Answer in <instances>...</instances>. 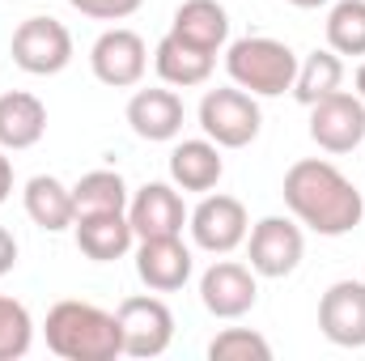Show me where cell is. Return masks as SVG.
Here are the masks:
<instances>
[{
	"mask_svg": "<svg viewBox=\"0 0 365 361\" xmlns=\"http://www.w3.org/2000/svg\"><path fill=\"white\" fill-rule=\"evenodd\" d=\"M34 345V319L17 298L0 293V361H17Z\"/></svg>",
	"mask_w": 365,
	"mask_h": 361,
	"instance_id": "25",
	"label": "cell"
},
{
	"mask_svg": "<svg viewBox=\"0 0 365 361\" xmlns=\"http://www.w3.org/2000/svg\"><path fill=\"white\" fill-rule=\"evenodd\" d=\"M77 13H86L93 21H123V17H132L145 0H68Z\"/></svg>",
	"mask_w": 365,
	"mask_h": 361,
	"instance_id": "27",
	"label": "cell"
},
{
	"mask_svg": "<svg viewBox=\"0 0 365 361\" xmlns=\"http://www.w3.org/2000/svg\"><path fill=\"white\" fill-rule=\"evenodd\" d=\"M21 204H26V217L47 234H60V230H68L77 221L73 187H64L56 175H34L21 191Z\"/></svg>",
	"mask_w": 365,
	"mask_h": 361,
	"instance_id": "21",
	"label": "cell"
},
{
	"mask_svg": "<svg viewBox=\"0 0 365 361\" xmlns=\"http://www.w3.org/2000/svg\"><path fill=\"white\" fill-rule=\"evenodd\" d=\"M200 128L221 149H247L264 128V111H259L255 93L238 90V86H221L200 98Z\"/></svg>",
	"mask_w": 365,
	"mask_h": 361,
	"instance_id": "4",
	"label": "cell"
},
{
	"mask_svg": "<svg viewBox=\"0 0 365 361\" xmlns=\"http://www.w3.org/2000/svg\"><path fill=\"white\" fill-rule=\"evenodd\" d=\"M302 255H306V238H302V225L289 217H264L247 234V260H251L255 276L280 280V276L297 272Z\"/></svg>",
	"mask_w": 365,
	"mask_h": 361,
	"instance_id": "9",
	"label": "cell"
},
{
	"mask_svg": "<svg viewBox=\"0 0 365 361\" xmlns=\"http://www.w3.org/2000/svg\"><path fill=\"white\" fill-rule=\"evenodd\" d=\"M310 141L323 153H353L365 141V102L349 90H336L310 106Z\"/></svg>",
	"mask_w": 365,
	"mask_h": 361,
	"instance_id": "10",
	"label": "cell"
},
{
	"mask_svg": "<svg viewBox=\"0 0 365 361\" xmlns=\"http://www.w3.org/2000/svg\"><path fill=\"white\" fill-rule=\"evenodd\" d=\"M47 132V106L43 98L26 90H4L0 93V149H34Z\"/></svg>",
	"mask_w": 365,
	"mask_h": 361,
	"instance_id": "17",
	"label": "cell"
},
{
	"mask_svg": "<svg viewBox=\"0 0 365 361\" xmlns=\"http://www.w3.org/2000/svg\"><path fill=\"white\" fill-rule=\"evenodd\" d=\"M225 73L238 90L255 98H280L284 90H293L297 51L272 34H247L225 47Z\"/></svg>",
	"mask_w": 365,
	"mask_h": 361,
	"instance_id": "3",
	"label": "cell"
},
{
	"mask_svg": "<svg viewBox=\"0 0 365 361\" xmlns=\"http://www.w3.org/2000/svg\"><path fill=\"white\" fill-rule=\"evenodd\" d=\"M357 98H361V102H365V64H361V68H357Z\"/></svg>",
	"mask_w": 365,
	"mask_h": 361,
	"instance_id": "31",
	"label": "cell"
},
{
	"mask_svg": "<svg viewBox=\"0 0 365 361\" xmlns=\"http://www.w3.org/2000/svg\"><path fill=\"white\" fill-rule=\"evenodd\" d=\"M327 47L336 56H365V0H336L331 4Z\"/></svg>",
	"mask_w": 365,
	"mask_h": 361,
	"instance_id": "24",
	"label": "cell"
},
{
	"mask_svg": "<svg viewBox=\"0 0 365 361\" xmlns=\"http://www.w3.org/2000/svg\"><path fill=\"white\" fill-rule=\"evenodd\" d=\"M187 230H191V243L208 255H230L234 247L247 243L251 234V217H247V204L238 195H204L191 213H187Z\"/></svg>",
	"mask_w": 365,
	"mask_h": 361,
	"instance_id": "7",
	"label": "cell"
},
{
	"mask_svg": "<svg viewBox=\"0 0 365 361\" xmlns=\"http://www.w3.org/2000/svg\"><path fill=\"white\" fill-rule=\"evenodd\" d=\"M289 4H297V9H319V4H331V0H289Z\"/></svg>",
	"mask_w": 365,
	"mask_h": 361,
	"instance_id": "30",
	"label": "cell"
},
{
	"mask_svg": "<svg viewBox=\"0 0 365 361\" xmlns=\"http://www.w3.org/2000/svg\"><path fill=\"white\" fill-rule=\"evenodd\" d=\"M128 200H132V191H128L119 171H90L73 187L77 217H86V213H128Z\"/></svg>",
	"mask_w": 365,
	"mask_h": 361,
	"instance_id": "23",
	"label": "cell"
},
{
	"mask_svg": "<svg viewBox=\"0 0 365 361\" xmlns=\"http://www.w3.org/2000/svg\"><path fill=\"white\" fill-rule=\"evenodd\" d=\"M212 361H272V345L251 327H225L208 340Z\"/></svg>",
	"mask_w": 365,
	"mask_h": 361,
	"instance_id": "26",
	"label": "cell"
},
{
	"mask_svg": "<svg viewBox=\"0 0 365 361\" xmlns=\"http://www.w3.org/2000/svg\"><path fill=\"white\" fill-rule=\"evenodd\" d=\"M13 64L30 77H56L73 64V34L56 17H26L13 30Z\"/></svg>",
	"mask_w": 365,
	"mask_h": 361,
	"instance_id": "5",
	"label": "cell"
},
{
	"mask_svg": "<svg viewBox=\"0 0 365 361\" xmlns=\"http://www.w3.org/2000/svg\"><path fill=\"white\" fill-rule=\"evenodd\" d=\"M344 86V60L331 51V47H319L310 51L306 60H297V77H293V98L302 106H314L319 98L336 93Z\"/></svg>",
	"mask_w": 365,
	"mask_h": 361,
	"instance_id": "22",
	"label": "cell"
},
{
	"mask_svg": "<svg viewBox=\"0 0 365 361\" xmlns=\"http://www.w3.org/2000/svg\"><path fill=\"white\" fill-rule=\"evenodd\" d=\"M319 332L340 349H365V280H336L319 298Z\"/></svg>",
	"mask_w": 365,
	"mask_h": 361,
	"instance_id": "12",
	"label": "cell"
},
{
	"mask_svg": "<svg viewBox=\"0 0 365 361\" xmlns=\"http://www.w3.org/2000/svg\"><path fill=\"white\" fill-rule=\"evenodd\" d=\"M191 247L182 243V234L166 238H136V276L145 280V289L153 293H175L191 280Z\"/></svg>",
	"mask_w": 365,
	"mask_h": 361,
	"instance_id": "13",
	"label": "cell"
},
{
	"mask_svg": "<svg viewBox=\"0 0 365 361\" xmlns=\"http://www.w3.org/2000/svg\"><path fill=\"white\" fill-rule=\"evenodd\" d=\"M43 336H47V349L64 361H115V357H123L119 315L115 310H102L93 302H81V298L56 302L47 310Z\"/></svg>",
	"mask_w": 365,
	"mask_h": 361,
	"instance_id": "2",
	"label": "cell"
},
{
	"mask_svg": "<svg viewBox=\"0 0 365 361\" xmlns=\"http://www.w3.org/2000/svg\"><path fill=\"white\" fill-rule=\"evenodd\" d=\"M128 221L136 230V238H166L182 234L187 225V204H182L175 183H145L140 191H132L128 200Z\"/></svg>",
	"mask_w": 365,
	"mask_h": 361,
	"instance_id": "14",
	"label": "cell"
},
{
	"mask_svg": "<svg viewBox=\"0 0 365 361\" xmlns=\"http://www.w3.org/2000/svg\"><path fill=\"white\" fill-rule=\"evenodd\" d=\"M13 264H17V238L0 225V276H4V272H13Z\"/></svg>",
	"mask_w": 365,
	"mask_h": 361,
	"instance_id": "28",
	"label": "cell"
},
{
	"mask_svg": "<svg viewBox=\"0 0 365 361\" xmlns=\"http://www.w3.org/2000/svg\"><path fill=\"white\" fill-rule=\"evenodd\" d=\"M153 68L166 86L175 90H191V86H204L217 68V56L212 51H200L191 43H182L179 34H162V43L153 47Z\"/></svg>",
	"mask_w": 365,
	"mask_h": 361,
	"instance_id": "19",
	"label": "cell"
},
{
	"mask_svg": "<svg viewBox=\"0 0 365 361\" xmlns=\"http://www.w3.org/2000/svg\"><path fill=\"white\" fill-rule=\"evenodd\" d=\"M9 191H13V162H9L4 149H0V204L9 200Z\"/></svg>",
	"mask_w": 365,
	"mask_h": 361,
	"instance_id": "29",
	"label": "cell"
},
{
	"mask_svg": "<svg viewBox=\"0 0 365 361\" xmlns=\"http://www.w3.org/2000/svg\"><path fill=\"white\" fill-rule=\"evenodd\" d=\"M77 230V247L93 264H115L136 247V230L128 221V213H86L73 221Z\"/></svg>",
	"mask_w": 365,
	"mask_h": 361,
	"instance_id": "15",
	"label": "cell"
},
{
	"mask_svg": "<svg viewBox=\"0 0 365 361\" xmlns=\"http://www.w3.org/2000/svg\"><path fill=\"white\" fill-rule=\"evenodd\" d=\"M221 175H225V162H221L217 141L195 136V141H179L170 149V183L179 191H212Z\"/></svg>",
	"mask_w": 365,
	"mask_h": 361,
	"instance_id": "18",
	"label": "cell"
},
{
	"mask_svg": "<svg viewBox=\"0 0 365 361\" xmlns=\"http://www.w3.org/2000/svg\"><path fill=\"white\" fill-rule=\"evenodd\" d=\"M119 332H123V357L149 361L162 357L175 340V315L162 298L153 293H136L119 302Z\"/></svg>",
	"mask_w": 365,
	"mask_h": 361,
	"instance_id": "6",
	"label": "cell"
},
{
	"mask_svg": "<svg viewBox=\"0 0 365 361\" xmlns=\"http://www.w3.org/2000/svg\"><path fill=\"white\" fill-rule=\"evenodd\" d=\"M170 34H179L182 43L217 56L225 47V39H230V13H225L221 0H182L175 9Z\"/></svg>",
	"mask_w": 365,
	"mask_h": 361,
	"instance_id": "20",
	"label": "cell"
},
{
	"mask_svg": "<svg viewBox=\"0 0 365 361\" xmlns=\"http://www.w3.org/2000/svg\"><path fill=\"white\" fill-rule=\"evenodd\" d=\"M200 302L217 319H242L259 302V280L251 264L238 260H217L212 268L200 276Z\"/></svg>",
	"mask_w": 365,
	"mask_h": 361,
	"instance_id": "11",
	"label": "cell"
},
{
	"mask_svg": "<svg viewBox=\"0 0 365 361\" xmlns=\"http://www.w3.org/2000/svg\"><path fill=\"white\" fill-rule=\"evenodd\" d=\"M182 98L175 90H136L128 98V123L140 141H175L182 132Z\"/></svg>",
	"mask_w": 365,
	"mask_h": 361,
	"instance_id": "16",
	"label": "cell"
},
{
	"mask_svg": "<svg viewBox=\"0 0 365 361\" xmlns=\"http://www.w3.org/2000/svg\"><path fill=\"white\" fill-rule=\"evenodd\" d=\"M90 68L102 86H110V90H132V86H140V77H145V68H149V47H145V39H140L136 30L110 26V30H102V34L93 39Z\"/></svg>",
	"mask_w": 365,
	"mask_h": 361,
	"instance_id": "8",
	"label": "cell"
},
{
	"mask_svg": "<svg viewBox=\"0 0 365 361\" xmlns=\"http://www.w3.org/2000/svg\"><path fill=\"white\" fill-rule=\"evenodd\" d=\"M284 204L297 217V225L323 234V238H344L361 225L365 200L357 183L349 179L336 162L327 158H302L284 171Z\"/></svg>",
	"mask_w": 365,
	"mask_h": 361,
	"instance_id": "1",
	"label": "cell"
}]
</instances>
